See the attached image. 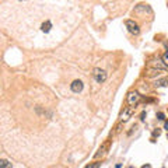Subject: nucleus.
I'll list each match as a JSON object with an SVG mask.
<instances>
[{"label": "nucleus", "instance_id": "nucleus-9", "mask_svg": "<svg viewBox=\"0 0 168 168\" xmlns=\"http://www.w3.org/2000/svg\"><path fill=\"white\" fill-rule=\"evenodd\" d=\"M162 63H164L165 66L168 65V53H167V52H165L164 55H162Z\"/></svg>", "mask_w": 168, "mask_h": 168}, {"label": "nucleus", "instance_id": "nucleus-2", "mask_svg": "<svg viewBox=\"0 0 168 168\" xmlns=\"http://www.w3.org/2000/svg\"><path fill=\"white\" fill-rule=\"evenodd\" d=\"M139 99H140V95H139L137 91H132L128 94V104L130 106H135L139 102Z\"/></svg>", "mask_w": 168, "mask_h": 168}, {"label": "nucleus", "instance_id": "nucleus-8", "mask_svg": "<svg viewBox=\"0 0 168 168\" xmlns=\"http://www.w3.org/2000/svg\"><path fill=\"white\" fill-rule=\"evenodd\" d=\"M129 116H130V111H128V109H126V111L123 112L122 115H121V121L126 122V121H128V119H129Z\"/></svg>", "mask_w": 168, "mask_h": 168}, {"label": "nucleus", "instance_id": "nucleus-3", "mask_svg": "<svg viewBox=\"0 0 168 168\" xmlns=\"http://www.w3.org/2000/svg\"><path fill=\"white\" fill-rule=\"evenodd\" d=\"M125 25H126V28L129 30V32H132V34H135V35H137L139 32H140V28H139V25L135 23V21H132V20H128L125 23Z\"/></svg>", "mask_w": 168, "mask_h": 168}, {"label": "nucleus", "instance_id": "nucleus-12", "mask_svg": "<svg viewBox=\"0 0 168 168\" xmlns=\"http://www.w3.org/2000/svg\"><path fill=\"white\" fill-rule=\"evenodd\" d=\"M104 150H105V146H102V147L99 148V153H97V154H95V157H99V155H101L102 153H104Z\"/></svg>", "mask_w": 168, "mask_h": 168}, {"label": "nucleus", "instance_id": "nucleus-14", "mask_svg": "<svg viewBox=\"0 0 168 168\" xmlns=\"http://www.w3.org/2000/svg\"><path fill=\"white\" fill-rule=\"evenodd\" d=\"M129 168H135V167H129Z\"/></svg>", "mask_w": 168, "mask_h": 168}, {"label": "nucleus", "instance_id": "nucleus-1", "mask_svg": "<svg viewBox=\"0 0 168 168\" xmlns=\"http://www.w3.org/2000/svg\"><path fill=\"white\" fill-rule=\"evenodd\" d=\"M94 79L97 80V83H104L106 80V72L102 69H94Z\"/></svg>", "mask_w": 168, "mask_h": 168}, {"label": "nucleus", "instance_id": "nucleus-6", "mask_svg": "<svg viewBox=\"0 0 168 168\" xmlns=\"http://www.w3.org/2000/svg\"><path fill=\"white\" fill-rule=\"evenodd\" d=\"M0 168H13V165L7 160H0Z\"/></svg>", "mask_w": 168, "mask_h": 168}, {"label": "nucleus", "instance_id": "nucleus-13", "mask_svg": "<svg viewBox=\"0 0 168 168\" xmlns=\"http://www.w3.org/2000/svg\"><path fill=\"white\" fill-rule=\"evenodd\" d=\"M142 168H151V165H148V164H147V165H143Z\"/></svg>", "mask_w": 168, "mask_h": 168}, {"label": "nucleus", "instance_id": "nucleus-7", "mask_svg": "<svg viewBox=\"0 0 168 168\" xmlns=\"http://www.w3.org/2000/svg\"><path fill=\"white\" fill-rule=\"evenodd\" d=\"M155 86L157 87H165L167 86V79H161V80H157V81H155Z\"/></svg>", "mask_w": 168, "mask_h": 168}, {"label": "nucleus", "instance_id": "nucleus-5", "mask_svg": "<svg viewBox=\"0 0 168 168\" xmlns=\"http://www.w3.org/2000/svg\"><path fill=\"white\" fill-rule=\"evenodd\" d=\"M50 28H52V23H50V21H45V23L41 25V30H42V32H49Z\"/></svg>", "mask_w": 168, "mask_h": 168}, {"label": "nucleus", "instance_id": "nucleus-11", "mask_svg": "<svg viewBox=\"0 0 168 168\" xmlns=\"http://www.w3.org/2000/svg\"><path fill=\"white\" fill-rule=\"evenodd\" d=\"M157 118L160 119V121H165V115L162 114V112H158V114H157Z\"/></svg>", "mask_w": 168, "mask_h": 168}, {"label": "nucleus", "instance_id": "nucleus-10", "mask_svg": "<svg viewBox=\"0 0 168 168\" xmlns=\"http://www.w3.org/2000/svg\"><path fill=\"white\" fill-rule=\"evenodd\" d=\"M86 168H99V162H92V164L87 165Z\"/></svg>", "mask_w": 168, "mask_h": 168}, {"label": "nucleus", "instance_id": "nucleus-4", "mask_svg": "<svg viewBox=\"0 0 168 168\" xmlns=\"http://www.w3.org/2000/svg\"><path fill=\"white\" fill-rule=\"evenodd\" d=\"M83 81L81 80H74V81L72 83V86H70V88H72L73 92H81L83 91Z\"/></svg>", "mask_w": 168, "mask_h": 168}]
</instances>
